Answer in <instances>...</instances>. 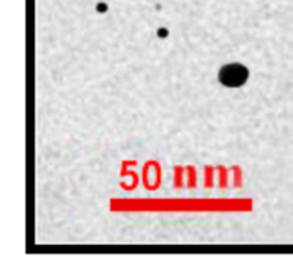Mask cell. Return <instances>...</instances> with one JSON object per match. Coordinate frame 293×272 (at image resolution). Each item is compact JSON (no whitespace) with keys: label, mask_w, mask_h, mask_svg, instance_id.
Returning <instances> with one entry per match:
<instances>
[{"label":"cell","mask_w":293,"mask_h":272,"mask_svg":"<svg viewBox=\"0 0 293 272\" xmlns=\"http://www.w3.org/2000/svg\"><path fill=\"white\" fill-rule=\"evenodd\" d=\"M247 78H249V71L240 63L225 64L219 71V80L228 88H239L245 85Z\"/></svg>","instance_id":"obj_1"}]
</instances>
